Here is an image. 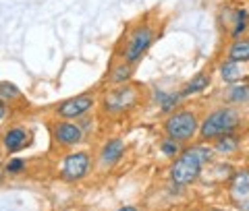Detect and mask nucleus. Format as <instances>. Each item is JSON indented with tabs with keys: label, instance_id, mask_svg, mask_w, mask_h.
<instances>
[{
	"label": "nucleus",
	"instance_id": "25",
	"mask_svg": "<svg viewBox=\"0 0 249 211\" xmlns=\"http://www.w3.org/2000/svg\"><path fill=\"white\" fill-rule=\"evenodd\" d=\"M208 211H227V209H218V207H212V209H208Z\"/></svg>",
	"mask_w": 249,
	"mask_h": 211
},
{
	"label": "nucleus",
	"instance_id": "15",
	"mask_svg": "<svg viewBox=\"0 0 249 211\" xmlns=\"http://www.w3.org/2000/svg\"><path fill=\"white\" fill-rule=\"evenodd\" d=\"M249 25V13L245 9H237L232 15V29H231V37L232 40H239L243 35V31Z\"/></svg>",
	"mask_w": 249,
	"mask_h": 211
},
{
	"label": "nucleus",
	"instance_id": "18",
	"mask_svg": "<svg viewBox=\"0 0 249 211\" xmlns=\"http://www.w3.org/2000/svg\"><path fill=\"white\" fill-rule=\"evenodd\" d=\"M127 79H131V65H127V62H121L119 66H114L112 75H110V81L112 83H124Z\"/></svg>",
	"mask_w": 249,
	"mask_h": 211
},
{
	"label": "nucleus",
	"instance_id": "5",
	"mask_svg": "<svg viewBox=\"0 0 249 211\" xmlns=\"http://www.w3.org/2000/svg\"><path fill=\"white\" fill-rule=\"evenodd\" d=\"M229 195L232 205L241 211H249V170H239L229 182Z\"/></svg>",
	"mask_w": 249,
	"mask_h": 211
},
{
	"label": "nucleus",
	"instance_id": "21",
	"mask_svg": "<svg viewBox=\"0 0 249 211\" xmlns=\"http://www.w3.org/2000/svg\"><path fill=\"white\" fill-rule=\"evenodd\" d=\"M21 96V91L19 87L15 83H9V81H4V83H0V97H4V99H15V97H19Z\"/></svg>",
	"mask_w": 249,
	"mask_h": 211
},
{
	"label": "nucleus",
	"instance_id": "4",
	"mask_svg": "<svg viewBox=\"0 0 249 211\" xmlns=\"http://www.w3.org/2000/svg\"><path fill=\"white\" fill-rule=\"evenodd\" d=\"M154 42V31L150 25H139L133 33L129 35L127 46H124V52H123V58L127 65H135V62L143 56L147 52V48L152 46Z\"/></svg>",
	"mask_w": 249,
	"mask_h": 211
},
{
	"label": "nucleus",
	"instance_id": "1",
	"mask_svg": "<svg viewBox=\"0 0 249 211\" xmlns=\"http://www.w3.org/2000/svg\"><path fill=\"white\" fill-rule=\"evenodd\" d=\"M214 149L206 145H193L178 153V158L170 166V180L177 186H189L199 178L201 168L212 160Z\"/></svg>",
	"mask_w": 249,
	"mask_h": 211
},
{
	"label": "nucleus",
	"instance_id": "12",
	"mask_svg": "<svg viewBox=\"0 0 249 211\" xmlns=\"http://www.w3.org/2000/svg\"><path fill=\"white\" fill-rule=\"evenodd\" d=\"M227 60H232V62H249V40L247 37H241V40H232V44L229 46L227 50Z\"/></svg>",
	"mask_w": 249,
	"mask_h": 211
},
{
	"label": "nucleus",
	"instance_id": "16",
	"mask_svg": "<svg viewBox=\"0 0 249 211\" xmlns=\"http://www.w3.org/2000/svg\"><path fill=\"white\" fill-rule=\"evenodd\" d=\"M218 70H220L222 81H227V83H237L241 79V75H243L241 65H239V62H232V60H224Z\"/></svg>",
	"mask_w": 249,
	"mask_h": 211
},
{
	"label": "nucleus",
	"instance_id": "11",
	"mask_svg": "<svg viewBox=\"0 0 249 211\" xmlns=\"http://www.w3.org/2000/svg\"><path fill=\"white\" fill-rule=\"evenodd\" d=\"M29 139H31V135L25 129H11L4 135V147L9 153H17L23 149V147L29 145Z\"/></svg>",
	"mask_w": 249,
	"mask_h": 211
},
{
	"label": "nucleus",
	"instance_id": "22",
	"mask_svg": "<svg viewBox=\"0 0 249 211\" xmlns=\"http://www.w3.org/2000/svg\"><path fill=\"white\" fill-rule=\"evenodd\" d=\"M23 168H25V162L23 160H19V158H13V160H9L6 162V172L9 174H19V172H23Z\"/></svg>",
	"mask_w": 249,
	"mask_h": 211
},
{
	"label": "nucleus",
	"instance_id": "13",
	"mask_svg": "<svg viewBox=\"0 0 249 211\" xmlns=\"http://www.w3.org/2000/svg\"><path fill=\"white\" fill-rule=\"evenodd\" d=\"M208 85H210V75L208 73H197L191 81L185 83V87L181 89V96L187 97V96H193V93H199V91L208 89Z\"/></svg>",
	"mask_w": 249,
	"mask_h": 211
},
{
	"label": "nucleus",
	"instance_id": "19",
	"mask_svg": "<svg viewBox=\"0 0 249 211\" xmlns=\"http://www.w3.org/2000/svg\"><path fill=\"white\" fill-rule=\"evenodd\" d=\"M156 97H160V108L164 112L175 110V106L178 101V96H175V93H164V91H158V93H156Z\"/></svg>",
	"mask_w": 249,
	"mask_h": 211
},
{
	"label": "nucleus",
	"instance_id": "2",
	"mask_svg": "<svg viewBox=\"0 0 249 211\" xmlns=\"http://www.w3.org/2000/svg\"><path fill=\"white\" fill-rule=\"evenodd\" d=\"M241 124V114L237 108H218V110L210 112L199 124V135L206 141H216L218 137L231 135L235 132Z\"/></svg>",
	"mask_w": 249,
	"mask_h": 211
},
{
	"label": "nucleus",
	"instance_id": "8",
	"mask_svg": "<svg viewBox=\"0 0 249 211\" xmlns=\"http://www.w3.org/2000/svg\"><path fill=\"white\" fill-rule=\"evenodd\" d=\"M93 108V97L91 96H75L71 99L62 101L58 106V116L62 118H81L83 114H88Z\"/></svg>",
	"mask_w": 249,
	"mask_h": 211
},
{
	"label": "nucleus",
	"instance_id": "26",
	"mask_svg": "<svg viewBox=\"0 0 249 211\" xmlns=\"http://www.w3.org/2000/svg\"><path fill=\"white\" fill-rule=\"evenodd\" d=\"M0 182H2V172H0Z\"/></svg>",
	"mask_w": 249,
	"mask_h": 211
},
{
	"label": "nucleus",
	"instance_id": "24",
	"mask_svg": "<svg viewBox=\"0 0 249 211\" xmlns=\"http://www.w3.org/2000/svg\"><path fill=\"white\" fill-rule=\"evenodd\" d=\"M116 211H137V207H133V205H124V207L116 209Z\"/></svg>",
	"mask_w": 249,
	"mask_h": 211
},
{
	"label": "nucleus",
	"instance_id": "9",
	"mask_svg": "<svg viewBox=\"0 0 249 211\" xmlns=\"http://www.w3.org/2000/svg\"><path fill=\"white\" fill-rule=\"evenodd\" d=\"M54 139H56L60 145H67V147L75 145L83 139V129L73 122H58L56 129H54Z\"/></svg>",
	"mask_w": 249,
	"mask_h": 211
},
{
	"label": "nucleus",
	"instance_id": "14",
	"mask_svg": "<svg viewBox=\"0 0 249 211\" xmlns=\"http://www.w3.org/2000/svg\"><path fill=\"white\" fill-rule=\"evenodd\" d=\"M227 99L231 104H249V83H232L227 89Z\"/></svg>",
	"mask_w": 249,
	"mask_h": 211
},
{
	"label": "nucleus",
	"instance_id": "7",
	"mask_svg": "<svg viewBox=\"0 0 249 211\" xmlns=\"http://www.w3.org/2000/svg\"><path fill=\"white\" fill-rule=\"evenodd\" d=\"M135 99H137L135 87H119L104 97V108L108 112H123L133 106Z\"/></svg>",
	"mask_w": 249,
	"mask_h": 211
},
{
	"label": "nucleus",
	"instance_id": "23",
	"mask_svg": "<svg viewBox=\"0 0 249 211\" xmlns=\"http://www.w3.org/2000/svg\"><path fill=\"white\" fill-rule=\"evenodd\" d=\"M4 114H6V106H4V101H0V120L4 118Z\"/></svg>",
	"mask_w": 249,
	"mask_h": 211
},
{
	"label": "nucleus",
	"instance_id": "6",
	"mask_svg": "<svg viewBox=\"0 0 249 211\" xmlns=\"http://www.w3.org/2000/svg\"><path fill=\"white\" fill-rule=\"evenodd\" d=\"M88 168H89V155L85 151H75V153H69L65 162H62L60 176L62 180L75 182V180H81L88 174Z\"/></svg>",
	"mask_w": 249,
	"mask_h": 211
},
{
	"label": "nucleus",
	"instance_id": "17",
	"mask_svg": "<svg viewBox=\"0 0 249 211\" xmlns=\"http://www.w3.org/2000/svg\"><path fill=\"white\" fill-rule=\"evenodd\" d=\"M237 147H239V137L235 135V132L218 137L216 143H214V149L220 151V153H232V151H237Z\"/></svg>",
	"mask_w": 249,
	"mask_h": 211
},
{
	"label": "nucleus",
	"instance_id": "10",
	"mask_svg": "<svg viewBox=\"0 0 249 211\" xmlns=\"http://www.w3.org/2000/svg\"><path fill=\"white\" fill-rule=\"evenodd\" d=\"M123 153H124V143L121 139L114 137V139L104 143L102 151H100V162H102L104 166H112V163H116L123 158Z\"/></svg>",
	"mask_w": 249,
	"mask_h": 211
},
{
	"label": "nucleus",
	"instance_id": "20",
	"mask_svg": "<svg viewBox=\"0 0 249 211\" xmlns=\"http://www.w3.org/2000/svg\"><path fill=\"white\" fill-rule=\"evenodd\" d=\"M160 149H162V153H164V155H168V158H175V155L181 153V147H178V141L170 139V137H166L164 141H162V143H160Z\"/></svg>",
	"mask_w": 249,
	"mask_h": 211
},
{
	"label": "nucleus",
	"instance_id": "3",
	"mask_svg": "<svg viewBox=\"0 0 249 211\" xmlns=\"http://www.w3.org/2000/svg\"><path fill=\"white\" fill-rule=\"evenodd\" d=\"M199 118L196 112L191 110H178L173 112L164 120V132L166 137L178 141V143H187L196 137V132L199 130Z\"/></svg>",
	"mask_w": 249,
	"mask_h": 211
}]
</instances>
